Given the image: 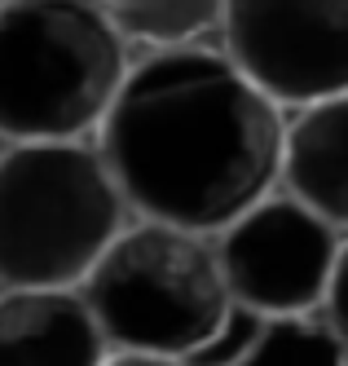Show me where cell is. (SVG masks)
<instances>
[{"label": "cell", "mask_w": 348, "mask_h": 366, "mask_svg": "<svg viewBox=\"0 0 348 366\" xmlns=\"http://www.w3.org/2000/svg\"><path fill=\"white\" fill-rule=\"evenodd\" d=\"M317 318H322L331 327V335L348 349V234L339 243V256H335V269H331V282H327V296H322Z\"/></svg>", "instance_id": "cell-12"}, {"label": "cell", "mask_w": 348, "mask_h": 366, "mask_svg": "<svg viewBox=\"0 0 348 366\" xmlns=\"http://www.w3.org/2000/svg\"><path fill=\"white\" fill-rule=\"evenodd\" d=\"M278 190L348 234V93L287 115Z\"/></svg>", "instance_id": "cell-7"}, {"label": "cell", "mask_w": 348, "mask_h": 366, "mask_svg": "<svg viewBox=\"0 0 348 366\" xmlns=\"http://www.w3.org/2000/svg\"><path fill=\"white\" fill-rule=\"evenodd\" d=\"M101 340L119 353L190 357L229 313L217 247L203 234L132 217L79 282Z\"/></svg>", "instance_id": "cell-4"}, {"label": "cell", "mask_w": 348, "mask_h": 366, "mask_svg": "<svg viewBox=\"0 0 348 366\" xmlns=\"http://www.w3.org/2000/svg\"><path fill=\"white\" fill-rule=\"evenodd\" d=\"M101 366H185L181 357H154V353H119L111 349Z\"/></svg>", "instance_id": "cell-13"}, {"label": "cell", "mask_w": 348, "mask_h": 366, "mask_svg": "<svg viewBox=\"0 0 348 366\" xmlns=\"http://www.w3.org/2000/svg\"><path fill=\"white\" fill-rule=\"evenodd\" d=\"M339 243L344 234L287 190L264 194L212 239L229 300L260 318H309L322 309Z\"/></svg>", "instance_id": "cell-6"}, {"label": "cell", "mask_w": 348, "mask_h": 366, "mask_svg": "<svg viewBox=\"0 0 348 366\" xmlns=\"http://www.w3.org/2000/svg\"><path fill=\"white\" fill-rule=\"evenodd\" d=\"M124 44H146L150 54L194 49L221 31L225 0H93Z\"/></svg>", "instance_id": "cell-9"}, {"label": "cell", "mask_w": 348, "mask_h": 366, "mask_svg": "<svg viewBox=\"0 0 348 366\" xmlns=\"http://www.w3.org/2000/svg\"><path fill=\"white\" fill-rule=\"evenodd\" d=\"M106 353L79 292H0V366H101Z\"/></svg>", "instance_id": "cell-8"}, {"label": "cell", "mask_w": 348, "mask_h": 366, "mask_svg": "<svg viewBox=\"0 0 348 366\" xmlns=\"http://www.w3.org/2000/svg\"><path fill=\"white\" fill-rule=\"evenodd\" d=\"M287 111L221 49H168L132 62L97 154L132 217L217 239L278 190Z\"/></svg>", "instance_id": "cell-1"}, {"label": "cell", "mask_w": 348, "mask_h": 366, "mask_svg": "<svg viewBox=\"0 0 348 366\" xmlns=\"http://www.w3.org/2000/svg\"><path fill=\"white\" fill-rule=\"evenodd\" d=\"M217 36L278 111L348 93V0H225Z\"/></svg>", "instance_id": "cell-5"}, {"label": "cell", "mask_w": 348, "mask_h": 366, "mask_svg": "<svg viewBox=\"0 0 348 366\" xmlns=\"http://www.w3.org/2000/svg\"><path fill=\"white\" fill-rule=\"evenodd\" d=\"M264 322H269V318H260V313H252L243 305H229L221 327L212 331L190 357H185V366H234L238 357L256 345V335L264 331Z\"/></svg>", "instance_id": "cell-11"}, {"label": "cell", "mask_w": 348, "mask_h": 366, "mask_svg": "<svg viewBox=\"0 0 348 366\" xmlns=\"http://www.w3.org/2000/svg\"><path fill=\"white\" fill-rule=\"evenodd\" d=\"M234 366H348V349L331 335V327L309 318H269L256 345Z\"/></svg>", "instance_id": "cell-10"}, {"label": "cell", "mask_w": 348, "mask_h": 366, "mask_svg": "<svg viewBox=\"0 0 348 366\" xmlns=\"http://www.w3.org/2000/svg\"><path fill=\"white\" fill-rule=\"evenodd\" d=\"M128 71L93 0H0V146L93 142Z\"/></svg>", "instance_id": "cell-2"}, {"label": "cell", "mask_w": 348, "mask_h": 366, "mask_svg": "<svg viewBox=\"0 0 348 366\" xmlns=\"http://www.w3.org/2000/svg\"><path fill=\"white\" fill-rule=\"evenodd\" d=\"M128 221L93 142L0 146V292H79Z\"/></svg>", "instance_id": "cell-3"}]
</instances>
